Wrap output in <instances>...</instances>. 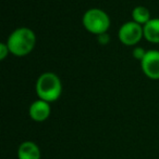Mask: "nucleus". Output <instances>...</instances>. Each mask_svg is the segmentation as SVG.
Instances as JSON below:
<instances>
[{
    "instance_id": "f257e3e1",
    "label": "nucleus",
    "mask_w": 159,
    "mask_h": 159,
    "mask_svg": "<svg viewBox=\"0 0 159 159\" xmlns=\"http://www.w3.org/2000/svg\"><path fill=\"white\" fill-rule=\"evenodd\" d=\"M35 89L39 100L51 103L56 102L61 96L62 84L56 74L47 71L38 77Z\"/></svg>"
},
{
    "instance_id": "f03ea898",
    "label": "nucleus",
    "mask_w": 159,
    "mask_h": 159,
    "mask_svg": "<svg viewBox=\"0 0 159 159\" xmlns=\"http://www.w3.org/2000/svg\"><path fill=\"white\" fill-rule=\"evenodd\" d=\"M36 42V37L33 30L26 27L15 30L8 38V48L11 53L17 57L26 55L33 50Z\"/></svg>"
},
{
    "instance_id": "7ed1b4c3",
    "label": "nucleus",
    "mask_w": 159,
    "mask_h": 159,
    "mask_svg": "<svg viewBox=\"0 0 159 159\" xmlns=\"http://www.w3.org/2000/svg\"><path fill=\"white\" fill-rule=\"evenodd\" d=\"M83 24L85 28L93 34H104L110 25V20L107 13L100 9H89L83 16Z\"/></svg>"
},
{
    "instance_id": "20e7f679",
    "label": "nucleus",
    "mask_w": 159,
    "mask_h": 159,
    "mask_svg": "<svg viewBox=\"0 0 159 159\" xmlns=\"http://www.w3.org/2000/svg\"><path fill=\"white\" fill-rule=\"evenodd\" d=\"M144 35V30L141 24L136 22H127L119 30V39L122 43L127 46L137 43L141 40L142 36Z\"/></svg>"
},
{
    "instance_id": "39448f33",
    "label": "nucleus",
    "mask_w": 159,
    "mask_h": 159,
    "mask_svg": "<svg viewBox=\"0 0 159 159\" xmlns=\"http://www.w3.org/2000/svg\"><path fill=\"white\" fill-rule=\"evenodd\" d=\"M142 69L148 78L154 80L159 79V51L149 50L141 61Z\"/></svg>"
},
{
    "instance_id": "423d86ee",
    "label": "nucleus",
    "mask_w": 159,
    "mask_h": 159,
    "mask_svg": "<svg viewBox=\"0 0 159 159\" xmlns=\"http://www.w3.org/2000/svg\"><path fill=\"white\" fill-rule=\"evenodd\" d=\"M51 114L50 103L42 100H36L31 104L28 108V115L31 119L36 122H44L49 118Z\"/></svg>"
},
{
    "instance_id": "0eeeda50",
    "label": "nucleus",
    "mask_w": 159,
    "mask_h": 159,
    "mask_svg": "<svg viewBox=\"0 0 159 159\" xmlns=\"http://www.w3.org/2000/svg\"><path fill=\"white\" fill-rule=\"evenodd\" d=\"M42 153L38 145L33 141H24L17 148V159H40Z\"/></svg>"
},
{
    "instance_id": "6e6552de",
    "label": "nucleus",
    "mask_w": 159,
    "mask_h": 159,
    "mask_svg": "<svg viewBox=\"0 0 159 159\" xmlns=\"http://www.w3.org/2000/svg\"><path fill=\"white\" fill-rule=\"evenodd\" d=\"M144 36L148 41L159 42V19H152L143 27Z\"/></svg>"
},
{
    "instance_id": "1a4fd4ad",
    "label": "nucleus",
    "mask_w": 159,
    "mask_h": 159,
    "mask_svg": "<svg viewBox=\"0 0 159 159\" xmlns=\"http://www.w3.org/2000/svg\"><path fill=\"white\" fill-rule=\"evenodd\" d=\"M132 16H133L134 22L138 24H146L149 21L151 17V13H149L148 9H146L145 7L138 6L135 7L132 11Z\"/></svg>"
},
{
    "instance_id": "9d476101",
    "label": "nucleus",
    "mask_w": 159,
    "mask_h": 159,
    "mask_svg": "<svg viewBox=\"0 0 159 159\" xmlns=\"http://www.w3.org/2000/svg\"><path fill=\"white\" fill-rule=\"evenodd\" d=\"M146 52H147V51H144V49H143V48H136V49H134V50H133V55H134V57H135V59L141 60V61H142L143 57H144L145 54H146Z\"/></svg>"
},
{
    "instance_id": "9b49d317",
    "label": "nucleus",
    "mask_w": 159,
    "mask_h": 159,
    "mask_svg": "<svg viewBox=\"0 0 159 159\" xmlns=\"http://www.w3.org/2000/svg\"><path fill=\"white\" fill-rule=\"evenodd\" d=\"M9 52V48L8 44L4 43H0V60H3L6 57V55Z\"/></svg>"
},
{
    "instance_id": "f8f14e48",
    "label": "nucleus",
    "mask_w": 159,
    "mask_h": 159,
    "mask_svg": "<svg viewBox=\"0 0 159 159\" xmlns=\"http://www.w3.org/2000/svg\"><path fill=\"white\" fill-rule=\"evenodd\" d=\"M98 40H99L102 43H107V42L109 41V36L107 35L106 33L100 34V35H98Z\"/></svg>"
}]
</instances>
